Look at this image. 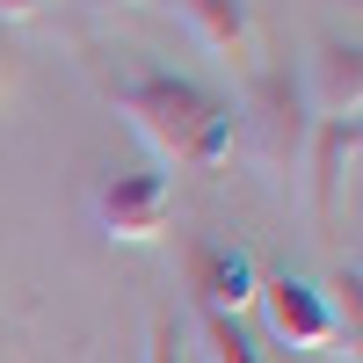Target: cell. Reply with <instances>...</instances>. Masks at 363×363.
I'll list each match as a JSON object with an SVG mask.
<instances>
[{"label":"cell","instance_id":"cell-1","mask_svg":"<svg viewBox=\"0 0 363 363\" xmlns=\"http://www.w3.org/2000/svg\"><path fill=\"white\" fill-rule=\"evenodd\" d=\"M102 95L116 102V116L138 131V145H145L160 167L211 174V167L233 160V102H218V95L196 87L189 73L116 66V73H102Z\"/></svg>","mask_w":363,"mask_h":363},{"label":"cell","instance_id":"cell-2","mask_svg":"<svg viewBox=\"0 0 363 363\" xmlns=\"http://www.w3.org/2000/svg\"><path fill=\"white\" fill-rule=\"evenodd\" d=\"M306 138H313V116L298 102L291 73H255L247 80V102L233 109V145L247 153L277 189H298V160H306Z\"/></svg>","mask_w":363,"mask_h":363},{"label":"cell","instance_id":"cell-3","mask_svg":"<svg viewBox=\"0 0 363 363\" xmlns=\"http://www.w3.org/2000/svg\"><path fill=\"white\" fill-rule=\"evenodd\" d=\"M87 218H95L102 240H116V247H153V240H167L174 189H167L160 167H109V174H95V189H87Z\"/></svg>","mask_w":363,"mask_h":363},{"label":"cell","instance_id":"cell-4","mask_svg":"<svg viewBox=\"0 0 363 363\" xmlns=\"http://www.w3.org/2000/svg\"><path fill=\"white\" fill-rule=\"evenodd\" d=\"M291 87H298V102H306L313 124H349V116L363 109V51H356V37L313 44L306 73H298Z\"/></svg>","mask_w":363,"mask_h":363},{"label":"cell","instance_id":"cell-5","mask_svg":"<svg viewBox=\"0 0 363 363\" xmlns=\"http://www.w3.org/2000/svg\"><path fill=\"white\" fill-rule=\"evenodd\" d=\"M262 313H269V335L284 349H335V313H327V291L306 277H262Z\"/></svg>","mask_w":363,"mask_h":363},{"label":"cell","instance_id":"cell-6","mask_svg":"<svg viewBox=\"0 0 363 363\" xmlns=\"http://www.w3.org/2000/svg\"><path fill=\"white\" fill-rule=\"evenodd\" d=\"M255 291H262V277H255V255L247 247H233V240H196L189 247V298L203 313H247L255 306Z\"/></svg>","mask_w":363,"mask_h":363},{"label":"cell","instance_id":"cell-7","mask_svg":"<svg viewBox=\"0 0 363 363\" xmlns=\"http://www.w3.org/2000/svg\"><path fill=\"white\" fill-rule=\"evenodd\" d=\"M167 8L189 22V37L203 44V51H218L225 66H240V73H262V37H255V8L247 0H167Z\"/></svg>","mask_w":363,"mask_h":363},{"label":"cell","instance_id":"cell-8","mask_svg":"<svg viewBox=\"0 0 363 363\" xmlns=\"http://www.w3.org/2000/svg\"><path fill=\"white\" fill-rule=\"evenodd\" d=\"M356 145H363V124H356V116H349V124H313V138H306L298 174H306V196H313V225H320V233L335 225V203H342L349 167H356Z\"/></svg>","mask_w":363,"mask_h":363},{"label":"cell","instance_id":"cell-9","mask_svg":"<svg viewBox=\"0 0 363 363\" xmlns=\"http://www.w3.org/2000/svg\"><path fill=\"white\" fill-rule=\"evenodd\" d=\"M196 335H203V356H211V363H284V356H269L233 313H203V306H196Z\"/></svg>","mask_w":363,"mask_h":363},{"label":"cell","instance_id":"cell-10","mask_svg":"<svg viewBox=\"0 0 363 363\" xmlns=\"http://www.w3.org/2000/svg\"><path fill=\"white\" fill-rule=\"evenodd\" d=\"M145 363H189V356H182V327H174L167 306L145 320Z\"/></svg>","mask_w":363,"mask_h":363},{"label":"cell","instance_id":"cell-11","mask_svg":"<svg viewBox=\"0 0 363 363\" xmlns=\"http://www.w3.org/2000/svg\"><path fill=\"white\" fill-rule=\"evenodd\" d=\"M37 8H44V0H0V22H29Z\"/></svg>","mask_w":363,"mask_h":363},{"label":"cell","instance_id":"cell-12","mask_svg":"<svg viewBox=\"0 0 363 363\" xmlns=\"http://www.w3.org/2000/svg\"><path fill=\"white\" fill-rule=\"evenodd\" d=\"M15 87V51H8V37H0V95Z\"/></svg>","mask_w":363,"mask_h":363}]
</instances>
